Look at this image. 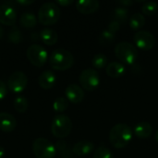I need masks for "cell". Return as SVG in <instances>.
I'll return each instance as SVG.
<instances>
[{
    "label": "cell",
    "instance_id": "obj_1",
    "mask_svg": "<svg viewBox=\"0 0 158 158\" xmlns=\"http://www.w3.org/2000/svg\"><path fill=\"white\" fill-rule=\"evenodd\" d=\"M133 131L131 128L125 123H118L112 127L109 132V142L116 149L126 147L132 140Z\"/></svg>",
    "mask_w": 158,
    "mask_h": 158
},
{
    "label": "cell",
    "instance_id": "obj_2",
    "mask_svg": "<svg viewBox=\"0 0 158 158\" xmlns=\"http://www.w3.org/2000/svg\"><path fill=\"white\" fill-rule=\"evenodd\" d=\"M49 64L52 69L59 71L69 69L74 64L73 55L63 48L54 50L49 57Z\"/></svg>",
    "mask_w": 158,
    "mask_h": 158
},
{
    "label": "cell",
    "instance_id": "obj_3",
    "mask_svg": "<svg viewBox=\"0 0 158 158\" xmlns=\"http://www.w3.org/2000/svg\"><path fill=\"white\" fill-rule=\"evenodd\" d=\"M59 18L60 9L56 3L47 2L40 6L38 11V21L42 25H53L58 21Z\"/></svg>",
    "mask_w": 158,
    "mask_h": 158
},
{
    "label": "cell",
    "instance_id": "obj_4",
    "mask_svg": "<svg viewBox=\"0 0 158 158\" xmlns=\"http://www.w3.org/2000/svg\"><path fill=\"white\" fill-rule=\"evenodd\" d=\"M72 131V121L66 115L56 116L51 123V132L58 139L66 138Z\"/></svg>",
    "mask_w": 158,
    "mask_h": 158
},
{
    "label": "cell",
    "instance_id": "obj_5",
    "mask_svg": "<svg viewBox=\"0 0 158 158\" xmlns=\"http://www.w3.org/2000/svg\"><path fill=\"white\" fill-rule=\"evenodd\" d=\"M116 56L123 63L128 65H133L138 57V51L136 47L128 42H121L115 47Z\"/></svg>",
    "mask_w": 158,
    "mask_h": 158
},
{
    "label": "cell",
    "instance_id": "obj_6",
    "mask_svg": "<svg viewBox=\"0 0 158 158\" xmlns=\"http://www.w3.org/2000/svg\"><path fill=\"white\" fill-rule=\"evenodd\" d=\"M32 152L36 158H54L56 155L55 145L45 138H37L32 143Z\"/></svg>",
    "mask_w": 158,
    "mask_h": 158
},
{
    "label": "cell",
    "instance_id": "obj_7",
    "mask_svg": "<svg viewBox=\"0 0 158 158\" xmlns=\"http://www.w3.org/2000/svg\"><path fill=\"white\" fill-rule=\"evenodd\" d=\"M79 81L82 89L92 92L98 88L100 84V76L95 69H86L81 72Z\"/></svg>",
    "mask_w": 158,
    "mask_h": 158
},
{
    "label": "cell",
    "instance_id": "obj_8",
    "mask_svg": "<svg viewBox=\"0 0 158 158\" xmlns=\"http://www.w3.org/2000/svg\"><path fill=\"white\" fill-rule=\"evenodd\" d=\"M27 58L31 65L42 68L48 59L46 50L39 44H31L27 49Z\"/></svg>",
    "mask_w": 158,
    "mask_h": 158
},
{
    "label": "cell",
    "instance_id": "obj_9",
    "mask_svg": "<svg viewBox=\"0 0 158 158\" xmlns=\"http://www.w3.org/2000/svg\"><path fill=\"white\" fill-rule=\"evenodd\" d=\"M28 83V78L26 74L22 71H15L7 79L6 87L7 89L14 93V94H19L26 88Z\"/></svg>",
    "mask_w": 158,
    "mask_h": 158
},
{
    "label": "cell",
    "instance_id": "obj_10",
    "mask_svg": "<svg viewBox=\"0 0 158 158\" xmlns=\"http://www.w3.org/2000/svg\"><path fill=\"white\" fill-rule=\"evenodd\" d=\"M133 40L136 46L144 51L151 50L152 48H154L156 44V38L154 34L148 31L141 30L137 31L134 35Z\"/></svg>",
    "mask_w": 158,
    "mask_h": 158
},
{
    "label": "cell",
    "instance_id": "obj_11",
    "mask_svg": "<svg viewBox=\"0 0 158 158\" xmlns=\"http://www.w3.org/2000/svg\"><path fill=\"white\" fill-rule=\"evenodd\" d=\"M17 19V12L14 7L7 4L0 5V23L6 26H15Z\"/></svg>",
    "mask_w": 158,
    "mask_h": 158
},
{
    "label": "cell",
    "instance_id": "obj_12",
    "mask_svg": "<svg viewBox=\"0 0 158 158\" xmlns=\"http://www.w3.org/2000/svg\"><path fill=\"white\" fill-rule=\"evenodd\" d=\"M65 95L69 102L77 105L84 99V91L77 84H69L65 90Z\"/></svg>",
    "mask_w": 158,
    "mask_h": 158
},
{
    "label": "cell",
    "instance_id": "obj_13",
    "mask_svg": "<svg viewBox=\"0 0 158 158\" xmlns=\"http://www.w3.org/2000/svg\"><path fill=\"white\" fill-rule=\"evenodd\" d=\"M100 3L97 0H80L76 3L77 10L83 15H90L99 9Z\"/></svg>",
    "mask_w": 158,
    "mask_h": 158
},
{
    "label": "cell",
    "instance_id": "obj_14",
    "mask_svg": "<svg viewBox=\"0 0 158 158\" xmlns=\"http://www.w3.org/2000/svg\"><path fill=\"white\" fill-rule=\"evenodd\" d=\"M56 81V74L51 70H45L40 74L38 77V84L44 90H50L52 89Z\"/></svg>",
    "mask_w": 158,
    "mask_h": 158
},
{
    "label": "cell",
    "instance_id": "obj_15",
    "mask_svg": "<svg viewBox=\"0 0 158 158\" xmlns=\"http://www.w3.org/2000/svg\"><path fill=\"white\" fill-rule=\"evenodd\" d=\"M16 126L17 121L11 114L6 112L0 113V130L3 132H12L16 129Z\"/></svg>",
    "mask_w": 158,
    "mask_h": 158
},
{
    "label": "cell",
    "instance_id": "obj_16",
    "mask_svg": "<svg viewBox=\"0 0 158 158\" xmlns=\"http://www.w3.org/2000/svg\"><path fill=\"white\" fill-rule=\"evenodd\" d=\"M94 144L87 140L80 141L76 143L72 147V151L75 156H86L90 155L94 151Z\"/></svg>",
    "mask_w": 158,
    "mask_h": 158
},
{
    "label": "cell",
    "instance_id": "obj_17",
    "mask_svg": "<svg viewBox=\"0 0 158 158\" xmlns=\"http://www.w3.org/2000/svg\"><path fill=\"white\" fill-rule=\"evenodd\" d=\"M106 74L109 77L114 78V79H118V78L122 77L125 74L126 68H125V66L122 63L114 61V62L109 63L106 66Z\"/></svg>",
    "mask_w": 158,
    "mask_h": 158
},
{
    "label": "cell",
    "instance_id": "obj_18",
    "mask_svg": "<svg viewBox=\"0 0 158 158\" xmlns=\"http://www.w3.org/2000/svg\"><path fill=\"white\" fill-rule=\"evenodd\" d=\"M153 132L152 125L149 122H140L134 127V134L140 139H147Z\"/></svg>",
    "mask_w": 158,
    "mask_h": 158
},
{
    "label": "cell",
    "instance_id": "obj_19",
    "mask_svg": "<svg viewBox=\"0 0 158 158\" xmlns=\"http://www.w3.org/2000/svg\"><path fill=\"white\" fill-rule=\"evenodd\" d=\"M40 39L46 45H54L58 40L57 33L49 28H44L40 31Z\"/></svg>",
    "mask_w": 158,
    "mask_h": 158
},
{
    "label": "cell",
    "instance_id": "obj_20",
    "mask_svg": "<svg viewBox=\"0 0 158 158\" xmlns=\"http://www.w3.org/2000/svg\"><path fill=\"white\" fill-rule=\"evenodd\" d=\"M56 150L58 156L61 158H74L75 155L73 154L72 148L65 141H57L56 143Z\"/></svg>",
    "mask_w": 158,
    "mask_h": 158
},
{
    "label": "cell",
    "instance_id": "obj_21",
    "mask_svg": "<svg viewBox=\"0 0 158 158\" xmlns=\"http://www.w3.org/2000/svg\"><path fill=\"white\" fill-rule=\"evenodd\" d=\"M19 24L26 29H33L37 24L36 17L31 12H25L19 18Z\"/></svg>",
    "mask_w": 158,
    "mask_h": 158
},
{
    "label": "cell",
    "instance_id": "obj_22",
    "mask_svg": "<svg viewBox=\"0 0 158 158\" xmlns=\"http://www.w3.org/2000/svg\"><path fill=\"white\" fill-rule=\"evenodd\" d=\"M129 24L131 30L139 31L145 24V18L142 13H135L131 16Z\"/></svg>",
    "mask_w": 158,
    "mask_h": 158
},
{
    "label": "cell",
    "instance_id": "obj_23",
    "mask_svg": "<svg viewBox=\"0 0 158 158\" xmlns=\"http://www.w3.org/2000/svg\"><path fill=\"white\" fill-rule=\"evenodd\" d=\"M13 106L14 109L19 112V113H24L27 111L28 107H29V102L28 100L21 95H18L13 102Z\"/></svg>",
    "mask_w": 158,
    "mask_h": 158
},
{
    "label": "cell",
    "instance_id": "obj_24",
    "mask_svg": "<svg viewBox=\"0 0 158 158\" xmlns=\"http://www.w3.org/2000/svg\"><path fill=\"white\" fill-rule=\"evenodd\" d=\"M128 18H129V10L127 7L119 6V7H117L113 12V19L118 21L120 24L125 23Z\"/></svg>",
    "mask_w": 158,
    "mask_h": 158
},
{
    "label": "cell",
    "instance_id": "obj_25",
    "mask_svg": "<svg viewBox=\"0 0 158 158\" xmlns=\"http://www.w3.org/2000/svg\"><path fill=\"white\" fill-rule=\"evenodd\" d=\"M69 107V101L66 97H57L53 103V108L57 113L66 111Z\"/></svg>",
    "mask_w": 158,
    "mask_h": 158
},
{
    "label": "cell",
    "instance_id": "obj_26",
    "mask_svg": "<svg viewBox=\"0 0 158 158\" xmlns=\"http://www.w3.org/2000/svg\"><path fill=\"white\" fill-rule=\"evenodd\" d=\"M158 10V4L155 1H147L142 6V11L143 15L146 16H153Z\"/></svg>",
    "mask_w": 158,
    "mask_h": 158
},
{
    "label": "cell",
    "instance_id": "obj_27",
    "mask_svg": "<svg viewBox=\"0 0 158 158\" xmlns=\"http://www.w3.org/2000/svg\"><path fill=\"white\" fill-rule=\"evenodd\" d=\"M92 64L95 69H104L107 66V56L104 54H96L92 59Z\"/></svg>",
    "mask_w": 158,
    "mask_h": 158
},
{
    "label": "cell",
    "instance_id": "obj_28",
    "mask_svg": "<svg viewBox=\"0 0 158 158\" xmlns=\"http://www.w3.org/2000/svg\"><path fill=\"white\" fill-rule=\"evenodd\" d=\"M94 158H114L112 152L104 145L97 147L94 153Z\"/></svg>",
    "mask_w": 158,
    "mask_h": 158
},
{
    "label": "cell",
    "instance_id": "obj_29",
    "mask_svg": "<svg viewBox=\"0 0 158 158\" xmlns=\"http://www.w3.org/2000/svg\"><path fill=\"white\" fill-rule=\"evenodd\" d=\"M8 40L13 44H19L22 41V33L19 29L13 26L8 32Z\"/></svg>",
    "mask_w": 158,
    "mask_h": 158
},
{
    "label": "cell",
    "instance_id": "obj_30",
    "mask_svg": "<svg viewBox=\"0 0 158 158\" xmlns=\"http://www.w3.org/2000/svg\"><path fill=\"white\" fill-rule=\"evenodd\" d=\"M115 36L116 34L109 31L108 30H105L101 35L99 36V43L102 44V45H106V44H111L114 40H115Z\"/></svg>",
    "mask_w": 158,
    "mask_h": 158
},
{
    "label": "cell",
    "instance_id": "obj_31",
    "mask_svg": "<svg viewBox=\"0 0 158 158\" xmlns=\"http://www.w3.org/2000/svg\"><path fill=\"white\" fill-rule=\"evenodd\" d=\"M120 27H121V24H120L118 21L113 19V20H111V22L109 23L107 30H108L109 31H111V32H113V33L116 34V32H118V31H119Z\"/></svg>",
    "mask_w": 158,
    "mask_h": 158
},
{
    "label": "cell",
    "instance_id": "obj_32",
    "mask_svg": "<svg viewBox=\"0 0 158 158\" xmlns=\"http://www.w3.org/2000/svg\"><path fill=\"white\" fill-rule=\"evenodd\" d=\"M7 94V87L5 82L0 81V101H2Z\"/></svg>",
    "mask_w": 158,
    "mask_h": 158
},
{
    "label": "cell",
    "instance_id": "obj_33",
    "mask_svg": "<svg viewBox=\"0 0 158 158\" xmlns=\"http://www.w3.org/2000/svg\"><path fill=\"white\" fill-rule=\"evenodd\" d=\"M73 3V0H57L56 1V5H59L61 6H68L69 5H71Z\"/></svg>",
    "mask_w": 158,
    "mask_h": 158
},
{
    "label": "cell",
    "instance_id": "obj_34",
    "mask_svg": "<svg viewBox=\"0 0 158 158\" xmlns=\"http://www.w3.org/2000/svg\"><path fill=\"white\" fill-rule=\"evenodd\" d=\"M120 5H121V6H124V7H127V6H131V5H133V1H131V0H123V1H119L118 2Z\"/></svg>",
    "mask_w": 158,
    "mask_h": 158
},
{
    "label": "cell",
    "instance_id": "obj_35",
    "mask_svg": "<svg viewBox=\"0 0 158 158\" xmlns=\"http://www.w3.org/2000/svg\"><path fill=\"white\" fill-rule=\"evenodd\" d=\"M17 3L21 5V6H28V5H31V4L34 3V1L33 0H18Z\"/></svg>",
    "mask_w": 158,
    "mask_h": 158
},
{
    "label": "cell",
    "instance_id": "obj_36",
    "mask_svg": "<svg viewBox=\"0 0 158 158\" xmlns=\"http://www.w3.org/2000/svg\"><path fill=\"white\" fill-rule=\"evenodd\" d=\"M5 154H6V151L4 149V147L0 146V158H3L5 156Z\"/></svg>",
    "mask_w": 158,
    "mask_h": 158
},
{
    "label": "cell",
    "instance_id": "obj_37",
    "mask_svg": "<svg viewBox=\"0 0 158 158\" xmlns=\"http://www.w3.org/2000/svg\"><path fill=\"white\" fill-rule=\"evenodd\" d=\"M3 35H4V30H3V28L1 27V25H0V40L2 39Z\"/></svg>",
    "mask_w": 158,
    "mask_h": 158
},
{
    "label": "cell",
    "instance_id": "obj_38",
    "mask_svg": "<svg viewBox=\"0 0 158 158\" xmlns=\"http://www.w3.org/2000/svg\"><path fill=\"white\" fill-rule=\"evenodd\" d=\"M156 142H157L158 143V131L157 132H156Z\"/></svg>",
    "mask_w": 158,
    "mask_h": 158
}]
</instances>
